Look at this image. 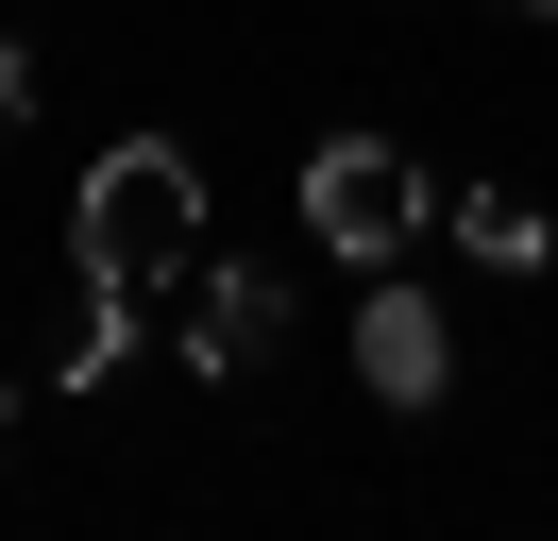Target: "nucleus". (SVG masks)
Segmentation results:
<instances>
[{
	"instance_id": "obj_5",
	"label": "nucleus",
	"mask_w": 558,
	"mask_h": 541,
	"mask_svg": "<svg viewBox=\"0 0 558 541\" xmlns=\"http://www.w3.org/2000/svg\"><path fill=\"white\" fill-rule=\"evenodd\" d=\"M119 356H136V288H85V304H69V338H51V389H102Z\"/></svg>"
},
{
	"instance_id": "obj_9",
	"label": "nucleus",
	"mask_w": 558,
	"mask_h": 541,
	"mask_svg": "<svg viewBox=\"0 0 558 541\" xmlns=\"http://www.w3.org/2000/svg\"><path fill=\"white\" fill-rule=\"evenodd\" d=\"M508 17H558V0H508Z\"/></svg>"
},
{
	"instance_id": "obj_4",
	"label": "nucleus",
	"mask_w": 558,
	"mask_h": 541,
	"mask_svg": "<svg viewBox=\"0 0 558 541\" xmlns=\"http://www.w3.org/2000/svg\"><path fill=\"white\" fill-rule=\"evenodd\" d=\"M355 372H373V406H407V423H423V406L457 389L440 304H423V288H373V304H355Z\"/></svg>"
},
{
	"instance_id": "obj_3",
	"label": "nucleus",
	"mask_w": 558,
	"mask_h": 541,
	"mask_svg": "<svg viewBox=\"0 0 558 541\" xmlns=\"http://www.w3.org/2000/svg\"><path fill=\"white\" fill-rule=\"evenodd\" d=\"M271 338H288V288H271V270H238V254H186V372H220V389H238Z\"/></svg>"
},
{
	"instance_id": "obj_1",
	"label": "nucleus",
	"mask_w": 558,
	"mask_h": 541,
	"mask_svg": "<svg viewBox=\"0 0 558 541\" xmlns=\"http://www.w3.org/2000/svg\"><path fill=\"white\" fill-rule=\"evenodd\" d=\"M69 254L85 288H186V254H204V169L170 153V135H119V153H85V203H69Z\"/></svg>"
},
{
	"instance_id": "obj_2",
	"label": "nucleus",
	"mask_w": 558,
	"mask_h": 541,
	"mask_svg": "<svg viewBox=\"0 0 558 541\" xmlns=\"http://www.w3.org/2000/svg\"><path fill=\"white\" fill-rule=\"evenodd\" d=\"M305 237L339 270H389L423 237V169L389 153V135H322V153H305Z\"/></svg>"
},
{
	"instance_id": "obj_8",
	"label": "nucleus",
	"mask_w": 558,
	"mask_h": 541,
	"mask_svg": "<svg viewBox=\"0 0 558 541\" xmlns=\"http://www.w3.org/2000/svg\"><path fill=\"white\" fill-rule=\"evenodd\" d=\"M17 423H35V406H17V389H0V457H17Z\"/></svg>"
},
{
	"instance_id": "obj_7",
	"label": "nucleus",
	"mask_w": 558,
	"mask_h": 541,
	"mask_svg": "<svg viewBox=\"0 0 558 541\" xmlns=\"http://www.w3.org/2000/svg\"><path fill=\"white\" fill-rule=\"evenodd\" d=\"M17 119H35V51H0V135H17Z\"/></svg>"
},
{
	"instance_id": "obj_6",
	"label": "nucleus",
	"mask_w": 558,
	"mask_h": 541,
	"mask_svg": "<svg viewBox=\"0 0 558 541\" xmlns=\"http://www.w3.org/2000/svg\"><path fill=\"white\" fill-rule=\"evenodd\" d=\"M457 237H474L490 270H542V203L524 187H457Z\"/></svg>"
}]
</instances>
